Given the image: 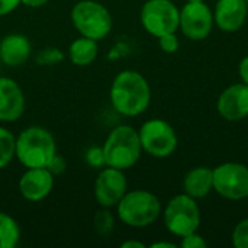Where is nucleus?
I'll return each mask as SVG.
<instances>
[{
    "label": "nucleus",
    "instance_id": "f257e3e1",
    "mask_svg": "<svg viewBox=\"0 0 248 248\" xmlns=\"http://www.w3.org/2000/svg\"><path fill=\"white\" fill-rule=\"evenodd\" d=\"M109 99L112 108L119 115L135 118L148 109L151 103V87L140 71L122 70L112 80Z\"/></svg>",
    "mask_w": 248,
    "mask_h": 248
},
{
    "label": "nucleus",
    "instance_id": "f03ea898",
    "mask_svg": "<svg viewBox=\"0 0 248 248\" xmlns=\"http://www.w3.org/2000/svg\"><path fill=\"white\" fill-rule=\"evenodd\" d=\"M57 153V141L44 126H28L16 137L15 158L25 169L46 167Z\"/></svg>",
    "mask_w": 248,
    "mask_h": 248
},
{
    "label": "nucleus",
    "instance_id": "7ed1b4c3",
    "mask_svg": "<svg viewBox=\"0 0 248 248\" xmlns=\"http://www.w3.org/2000/svg\"><path fill=\"white\" fill-rule=\"evenodd\" d=\"M163 212L157 195L145 189L128 190L116 205L118 219L129 228H147L153 225Z\"/></svg>",
    "mask_w": 248,
    "mask_h": 248
},
{
    "label": "nucleus",
    "instance_id": "20e7f679",
    "mask_svg": "<svg viewBox=\"0 0 248 248\" xmlns=\"http://www.w3.org/2000/svg\"><path fill=\"white\" fill-rule=\"evenodd\" d=\"M105 164L119 170L132 169L142 155L138 131L131 125H118L106 137L103 145Z\"/></svg>",
    "mask_w": 248,
    "mask_h": 248
},
{
    "label": "nucleus",
    "instance_id": "39448f33",
    "mask_svg": "<svg viewBox=\"0 0 248 248\" xmlns=\"http://www.w3.org/2000/svg\"><path fill=\"white\" fill-rule=\"evenodd\" d=\"M70 19L76 31L86 38L102 41L105 39L112 28L113 19L108 7L96 0H80L70 12Z\"/></svg>",
    "mask_w": 248,
    "mask_h": 248
},
{
    "label": "nucleus",
    "instance_id": "423d86ee",
    "mask_svg": "<svg viewBox=\"0 0 248 248\" xmlns=\"http://www.w3.org/2000/svg\"><path fill=\"white\" fill-rule=\"evenodd\" d=\"M161 217L166 230L179 238L196 232L202 222V214L196 199L185 192L173 196L167 202Z\"/></svg>",
    "mask_w": 248,
    "mask_h": 248
},
{
    "label": "nucleus",
    "instance_id": "0eeeda50",
    "mask_svg": "<svg viewBox=\"0 0 248 248\" xmlns=\"http://www.w3.org/2000/svg\"><path fill=\"white\" fill-rule=\"evenodd\" d=\"M142 151L154 158L170 157L179 145V137L174 128L161 118L145 121L138 129Z\"/></svg>",
    "mask_w": 248,
    "mask_h": 248
},
{
    "label": "nucleus",
    "instance_id": "6e6552de",
    "mask_svg": "<svg viewBox=\"0 0 248 248\" xmlns=\"http://www.w3.org/2000/svg\"><path fill=\"white\" fill-rule=\"evenodd\" d=\"M140 20L145 32L160 38L179 31L180 9L171 0H147L141 7Z\"/></svg>",
    "mask_w": 248,
    "mask_h": 248
},
{
    "label": "nucleus",
    "instance_id": "1a4fd4ad",
    "mask_svg": "<svg viewBox=\"0 0 248 248\" xmlns=\"http://www.w3.org/2000/svg\"><path fill=\"white\" fill-rule=\"evenodd\" d=\"M214 170V190L224 199L243 201L248 198V166L227 161Z\"/></svg>",
    "mask_w": 248,
    "mask_h": 248
},
{
    "label": "nucleus",
    "instance_id": "9d476101",
    "mask_svg": "<svg viewBox=\"0 0 248 248\" xmlns=\"http://www.w3.org/2000/svg\"><path fill=\"white\" fill-rule=\"evenodd\" d=\"M215 26L214 10L205 1H186L180 9L179 29L192 41L206 39Z\"/></svg>",
    "mask_w": 248,
    "mask_h": 248
},
{
    "label": "nucleus",
    "instance_id": "9b49d317",
    "mask_svg": "<svg viewBox=\"0 0 248 248\" xmlns=\"http://www.w3.org/2000/svg\"><path fill=\"white\" fill-rule=\"evenodd\" d=\"M128 192V179L124 170L105 166L99 170L94 180V199L100 208H116L119 201Z\"/></svg>",
    "mask_w": 248,
    "mask_h": 248
},
{
    "label": "nucleus",
    "instance_id": "f8f14e48",
    "mask_svg": "<svg viewBox=\"0 0 248 248\" xmlns=\"http://www.w3.org/2000/svg\"><path fill=\"white\" fill-rule=\"evenodd\" d=\"M54 183L55 176L46 167L26 169L19 177L17 190L28 202H41L51 195Z\"/></svg>",
    "mask_w": 248,
    "mask_h": 248
},
{
    "label": "nucleus",
    "instance_id": "ddd939ff",
    "mask_svg": "<svg viewBox=\"0 0 248 248\" xmlns=\"http://www.w3.org/2000/svg\"><path fill=\"white\" fill-rule=\"evenodd\" d=\"M219 116L228 122H240L248 118V86L235 83L228 86L217 100Z\"/></svg>",
    "mask_w": 248,
    "mask_h": 248
},
{
    "label": "nucleus",
    "instance_id": "4468645a",
    "mask_svg": "<svg viewBox=\"0 0 248 248\" xmlns=\"http://www.w3.org/2000/svg\"><path fill=\"white\" fill-rule=\"evenodd\" d=\"M25 93L19 83L10 77L0 76V122L12 124L25 113Z\"/></svg>",
    "mask_w": 248,
    "mask_h": 248
},
{
    "label": "nucleus",
    "instance_id": "2eb2a0df",
    "mask_svg": "<svg viewBox=\"0 0 248 248\" xmlns=\"http://www.w3.org/2000/svg\"><path fill=\"white\" fill-rule=\"evenodd\" d=\"M248 6L246 0H218L214 9V20L219 31L227 33L238 32L247 22Z\"/></svg>",
    "mask_w": 248,
    "mask_h": 248
},
{
    "label": "nucleus",
    "instance_id": "dca6fc26",
    "mask_svg": "<svg viewBox=\"0 0 248 248\" xmlns=\"http://www.w3.org/2000/svg\"><path fill=\"white\" fill-rule=\"evenodd\" d=\"M32 44L22 33H9L0 41V62L6 67H20L31 58Z\"/></svg>",
    "mask_w": 248,
    "mask_h": 248
},
{
    "label": "nucleus",
    "instance_id": "f3484780",
    "mask_svg": "<svg viewBox=\"0 0 248 248\" xmlns=\"http://www.w3.org/2000/svg\"><path fill=\"white\" fill-rule=\"evenodd\" d=\"M183 192L199 201L214 192V170L208 166H198L189 170L183 179Z\"/></svg>",
    "mask_w": 248,
    "mask_h": 248
},
{
    "label": "nucleus",
    "instance_id": "a211bd4d",
    "mask_svg": "<svg viewBox=\"0 0 248 248\" xmlns=\"http://www.w3.org/2000/svg\"><path fill=\"white\" fill-rule=\"evenodd\" d=\"M99 54V42L86 36L76 38L68 45V58L77 67H87L94 62Z\"/></svg>",
    "mask_w": 248,
    "mask_h": 248
},
{
    "label": "nucleus",
    "instance_id": "6ab92c4d",
    "mask_svg": "<svg viewBox=\"0 0 248 248\" xmlns=\"http://www.w3.org/2000/svg\"><path fill=\"white\" fill-rule=\"evenodd\" d=\"M22 238V231L17 221L0 211V248H15Z\"/></svg>",
    "mask_w": 248,
    "mask_h": 248
},
{
    "label": "nucleus",
    "instance_id": "aec40b11",
    "mask_svg": "<svg viewBox=\"0 0 248 248\" xmlns=\"http://www.w3.org/2000/svg\"><path fill=\"white\" fill-rule=\"evenodd\" d=\"M15 134L0 125V170L6 169L15 158Z\"/></svg>",
    "mask_w": 248,
    "mask_h": 248
},
{
    "label": "nucleus",
    "instance_id": "412c9836",
    "mask_svg": "<svg viewBox=\"0 0 248 248\" xmlns=\"http://www.w3.org/2000/svg\"><path fill=\"white\" fill-rule=\"evenodd\" d=\"M93 228L97 235L106 238L115 230V217L109 208H100L93 217Z\"/></svg>",
    "mask_w": 248,
    "mask_h": 248
},
{
    "label": "nucleus",
    "instance_id": "4be33fe9",
    "mask_svg": "<svg viewBox=\"0 0 248 248\" xmlns=\"http://www.w3.org/2000/svg\"><path fill=\"white\" fill-rule=\"evenodd\" d=\"M64 60V52L60 48L48 46L36 54V62L39 65H55Z\"/></svg>",
    "mask_w": 248,
    "mask_h": 248
},
{
    "label": "nucleus",
    "instance_id": "5701e85b",
    "mask_svg": "<svg viewBox=\"0 0 248 248\" xmlns=\"http://www.w3.org/2000/svg\"><path fill=\"white\" fill-rule=\"evenodd\" d=\"M231 243L235 248H248V218L241 219L232 230Z\"/></svg>",
    "mask_w": 248,
    "mask_h": 248
},
{
    "label": "nucleus",
    "instance_id": "b1692460",
    "mask_svg": "<svg viewBox=\"0 0 248 248\" xmlns=\"http://www.w3.org/2000/svg\"><path fill=\"white\" fill-rule=\"evenodd\" d=\"M157 39H158V45H160L161 51L166 52V54H174L180 48V39H179L176 32H170V33L161 35Z\"/></svg>",
    "mask_w": 248,
    "mask_h": 248
},
{
    "label": "nucleus",
    "instance_id": "393cba45",
    "mask_svg": "<svg viewBox=\"0 0 248 248\" xmlns=\"http://www.w3.org/2000/svg\"><path fill=\"white\" fill-rule=\"evenodd\" d=\"M86 163L90 166V167H94V169H102L105 167V155H103V150L102 147H90L87 151H86Z\"/></svg>",
    "mask_w": 248,
    "mask_h": 248
},
{
    "label": "nucleus",
    "instance_id": "a878e982",
    "mask_svg": "<svg viewBox=\"0 0 248 248\" xmlns=\"http://www.w3.org/2000/svg\"><path fill=\"white\" fill-rule=\"evenodd\" d=\"M179 246L183 248H206L208 247V243L196 231V232H192V234H187V235L182 237V241H180Z\"/></svg>",
    "mask_w": 248,
    "mask_h": 248
},
{
    "label": "nucleus",
    "instance_id": "bb28decb",
    "mask_svg": "<svg viewBox=\"0 0 248 248\" xmlns=\"http://www.w3.org/2000/svg\"><path fill=\"white\" fill-rule=\"evenodd\" d=\"M46 169L54 174V176H61L65 170H67V161L62 155H60L58 153L51 158L49 164L46 166Z\"/></svg>",
    "mask_w": 248,
    "mask_h": 248
},
{
    "label": "nucleus",
    "instance_id": "cd10ccee",
    "mask_svg": "<svg viewBox=\"0 0 248 248\" xmlns=\"http://www.w3.org/2000/svg\"><path fill=\"white\" fill-rule=\"evenodd\" d=\"M20 6V0H0V17L7 16Z\"/></svg>",
    "mask_w": 248,
    "mask_h": 248
},
{
    "label": "nucleus",
    "instance_id": "c85d7f7f",
    "mask_svg": "<svg viewBox=\"0 0 248 248\" xmlns=\"http://www.w3.org/2000/svg\"><path fill=\"white\" fill-rule=\"evenodd\" d=\"M238 76L241 78V83L248 86V55H246L238 64Z\"/></svg>",
    "mask_w": 248,
    "mask_h": 248
},
{
    "label": "nucleus",
    "instance_id": "c756f323",
    "mask_svg": "<svg viewBox=\"0 0 248 248\" xmlns=\"http://www.w3.org/2000/svg\"><path fill=\"white\" fill-rule=\"evenodd\" d=\"M49 0H20V4L26 6V7H31V9H38V7H42L48 3Z\"/></svg>",
    "mask_w": 248,
    "mask_h": 248
},
{
    "label": "nucleus",
    "instance_id": "7c9ffc66",
    "mask_svg": "<svg viewBox=\"0 0 248 248\" xmlns=\"http://www.w3.org/2000/svg\"><path fill=\"white\" fill-rule=\"evenodd\" d=\"M122 248H145V244L137 240H126L121 244Z\"/></svg>",
    "mask_w": 248,
    "mask_h": 248
},
{
    "label": "nucleus",
    "instance_id": "2f4dec72",
    "mask_svg": "<svg viewBox=\"0 0 248 248\" xmlns=\"http://www.w3.org/2000/svg\"><path fill=\"white\" fill-rule=\"evenodd\" d=\"M177 244L170 243V241H155L153 244H150V248H176Z\"/></svg>",
    "mask_w": 248,
    "mask_h": 248
},
{
    "label": "nucleus",
    "instance_id": "473e14b6",
    "mask_svg": "<svg viewBox=\"0 0 248 248\" xmlns=\"http://www.w3.org/2000/svg\"><path fill=\"white\" fill-rule=\"evenodd\" d=\"M186 1H205V0H186Z\"/></svg>",
    "mask_w": 248,
    "mask_h": 248
},
{
    "label": "nucleus",
    "instance_id": "72a5a7b5",
    "mask_svg": "<svg viewBox=\"0 0 248 248\" xmlns=\"http://www.w3.org/2000/svg\"><path fill=\"white\" fill-rule=\"evenodd\" d=\"M246 3H247V6H248V0H246Z\"/></svg>",
    "mask_w": 248,
    "mask_h": 248
}]
</instances>
